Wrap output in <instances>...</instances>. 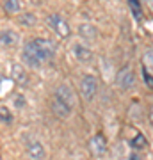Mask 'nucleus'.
Instances as JSON below:
<instances>
[{"label":"nucleus","instance_id":"obj_7","mask_svg":"<svg viewBox=\"0 0 153 160\" xmlns=\"http://www.w3.org/2000/svg\"><path fill=\"white\" fill-rule=\"evenodd\" d=\"M50 109H52V112H54V116L55 118H59V119H66V118H69L71 116V107H68L66 103H63V102H59V100H52V103H50Z\"/></svg>","mask_w":153,"mask_h":160},{"label":"nucleus","instance_id":"obj_23","mask_svg":"<svg viewBox=\"0 0 153 160\" xmlns=\"http://www.w3.org/2000/svg\"><path fill=\"white\" fill-rule=\"evenodd\" d=\"M2 80H4V77H2V75H0V84H2Z\"/></svg>","mask_w":153,"mask_h":160},{"label":"nucleus","instance_id":"obj_18","mask_svg":"<svg viewBox=\"0 0 153 160\" xmlns=\"http://www.w3.org/2000/svg\"><path fill=\"white\" fill-rule=\"evenodd\" d=\"M142 78H144V82H146V86L153 89V77L148 73V69H146V68L142 69Z\"/></svg>","mask_w":153,"mask_h":160},{"label":"nucleus","instance_id":"obj_5","mask_svg":"<svg viewBox=\"0 0 153 160\" xmlns=\"http://www.w3.org/2000/svg\"><path fill=\"white\" fill-rule=\"evenodd\" d=\"M54 98L55 100H59V102L66 103L68 107H71L73 109L75 103H77V98H75V92L73 89L68 86V84H61V86L55 87V92H54Z\"/></svg>","mask_w":153,"mask_h":160},{"label":"nucleus","instance_id":"obj_13","mask_svg":"<svg viewBox=\"0 0 153 160\" xmlns=\"http://www.w3.org/2000/svg\"><path fill=\"white\" fill-rule=\"evenodd\" d=\"M18 22H20V25L32 27V25H36V23H38V16H36L34 12H23V14H20Z\"/></svg>","mask_w":153,"mask_h":160},{"label":"nucleus","instance_id":"obj_2","mask_svg":"<svg viewBox=\"0 0 153 160\" xmlns=\"http://www.w3.org/2000/svg\"><path fill=\"white\" fill-rule=\"evenodd\" d=\"M46 25H48V27H50L57 36H61V38H68V36L71 34L66 18H64L63 14H59V12L48 14V16H46Z\"/></svg>","mask_w":153,"mask_h":160},{"label":"nucleus","instance_id":"obj_19","mask_svg":"<svg viewBox=\"0 0 153 160\" xmlns=\"http://www.w3.org/2000/svg\"><path fill=\"white\" fill-rule=\"evenodd\" d=\"M130 9H132V12L135 14V18H141V6H139V2H130Z\"/></svg>","mask_w":153,"mask_h":160},{"label":"nucleus","instance_id":"obj_12","mask_svg":"<svg viewBox=\"0 0 153 160\" xmlns=\"http://www.w3.org/2000/svg\"><path fill=\"white\" fill-rule=\"evenodd\" d=\"M11 75H13V78H14L16 84H20V86H25L27 84V73H25L23 66H20L18 62H14L11 66Z\"/></svg>","mask_w":153,"mask_h":160},{"label":"nucleus","instance_id":"obj_21","mask_svg":"<svg viewBox=\"0 0 153 160\" xmlns=\"http://www.w3.org/2000/svg\"><path fill=\"white\" fill-rule=\"evenodd\" d=\"M150 121H151V125H153V105L150 107Z\"/></svg>","mask_w":153,"mask_h":160},{"label":"nucleus","instance_id":"obj_22","mask_svg":"<svg viewBox=\"0 0 153 160\" xmlns=\"http://www.w3.org/2000/svg\"><path fill=\"white\" fill-rule=\"evenodd\" d=\"M128 160H141V158H139L137 155H132V157H130V158H128Z\"/></svg>","mask_w":153,"mask_h":160},{"label":"nucleus","instance_id":"obj_16","mask_svg":"<svg viewBox=\"0 0 153 160\" xmlns=\"http://www.w3.org/2000/svg\"><path fill=\"white\" fill-rule=\"evenodd\" d=\"M0 121H4V123H11V121H13L11 112H9L7 109H4V107L0 109Z\"/></svg>","mask_w":153,"mask_h":160},{"label":"nucleus","instance_id":"obj_6","mask_svg":"<svg viewBox=\"0 0 153 160\" xmlns=\"http://www.w3.org/2000/svg\"><path fill=\"white\" fill-rule=\"evenodd\" d=\"M25 149H27V157L30 160H45V148H43V144L38 141V139H30L27 141L25 144Z\"/></svg>","mask_w":153,"mask_h":160},{"label":"nucleus","instance_id":"obj_11","mask_svg":"<svg viewBox=\"0 0 153 160\" xmlns=\"http://www.w3.org/2000/svg\"><path fill=\"white\" fill-rule=\"evenodd\" d=\"M79 36L85 41H94L98 38V29L91 23H82L79 27Z\"/></svg>","mask_w":153,"mask_h":160},{"label":"nucleus","instance_id":"obj_17","mask_svg":"<svg viewBox=\"0 0 153 160\" xmlns=\"http://www.w3.org/2000/svg\"><path fill=\"white\" fill-rule=\"evenodd\" d=\"M144 64H146L150 69H153V50H148L144 53Z\"/></svg>","mask_w":153,"mask_h":160},{"label":"nucleus","instance_id":"obj_20","mask_svg":"<svg viewBox=\"0 0 153 160\" xmlns=\"http://www.w3.org/2000/svg\"><path fill=\"white\" fill-rule=\"evenodd\" d=\"M14 105H16L18 109L23 107V105H25V98H23V96H14Z\"/></svg>","mask_w":153,"mask_h":160},{"label":"nucleus","instance_id":"obj_1","mask_svg":"<svg viewBox=\"0 0 153 160\" xmlns=\"http://www.w3.org/2000/svg\"><path fill=\"white\" fill-rule=\"evenodd\" d=\"M55 55V43L46 38L28 39L22 48V61L28 68H39L41 64L52 61Z\"/></svg>","mask_w":153,"mask_h":160},{"label":"nucleus","instance_id":"obj_15","mask_svg":"<svg viewBox=\"0 0 153 160\" xmlns=\"http://www.w3.org/2000/svg\"><path fill=\"white\" fill-rule=\"evenodd\" d=\"M132 146H134V148H137V149L144 148V146H146V137H144L142 133H137L135 137L132 139Z\"/></svg>","mask_w":153,"mask_h":160},{"label":"nucleus","instance_id":"obj_14","mask_svg":"<svg viewBox=\"0 0 153 160\" xmlns=\"http://www.w3.org/2000/svg\"><path fill=\"white\" fill-rule=\"evenodd\" d=\"M4 9H6V12L16 14L22 11V2L20 0H7V2H4Z\"/></svg>","mask_w":153,"mask_h":160},{"label":"nucleus","instance_id":"obj_9","mask_svg":"<svg viewBox=\"0 0 153 160\" xmlns=\"http://www.w3.org/2000/svg\"><path fill=\"white\" fill-rule=\"evenodd\" d=\"M73 55L77 57L79 62H84V64L93 61V52L85 45H80V43H75L73 45Z\"/></svg>","mask_w":153,"mask_h":160},{"label":"nucleus","instance_id":"obj_4","mask_svg":"<svg viewBox=\"0 0 153 160\" xmlns=\"http://www.w3.org/2000/svg\"><path fill=\"white\" fill-rule=\"evenodd\" d=\"M80 92L85 102H93L98 92V80L94 75H85L80 82Z\"/></svg>","mask_w":153,"mask_h":160},{"label":"nucleus","instance_id":"obj_10","mask_svg":"<svg viewBox=\"0 0 153 160\" xmlns=\"http://www.w3.org/2000/svg\"><path fill=\"white\" fill-rule=\"evenodd\" d=\"M91 149H93V153L98 155V157H102L105 151H107V141L103 137L102 133H96L94 137L91 139Z\"/></svg>","mask_w":153,"mask_h":160},{"label":"nucleus","instance_id":"obj_3","mask_svg":"<svg viewBox=\"0 0 153 160\" xmlns=\"http://www.w3.org/2000/svg\"><path fill=\"white\" fill-rule=\"evenodd\" d=\"M116 86L121 91H130L132 87L135 86V75H134V69H132L130 64L123 66L118 71V75H116Z\"/></svg>","mask_w":153,"mask_h":160},{"label":"nucleus","instance_id":"obj_8","mask_svg":"<svg viewBox=\"0 0 153 160\" xmlns=\"http://www.w3.org/2000/svg\"><path fill=\"white\" fill-rule=\"evenodd\" d=\"M20 43V34L11 29L0 30V46H16Z\"/></svg>","mask_w":153,"mask_h":160}]
</instances>
